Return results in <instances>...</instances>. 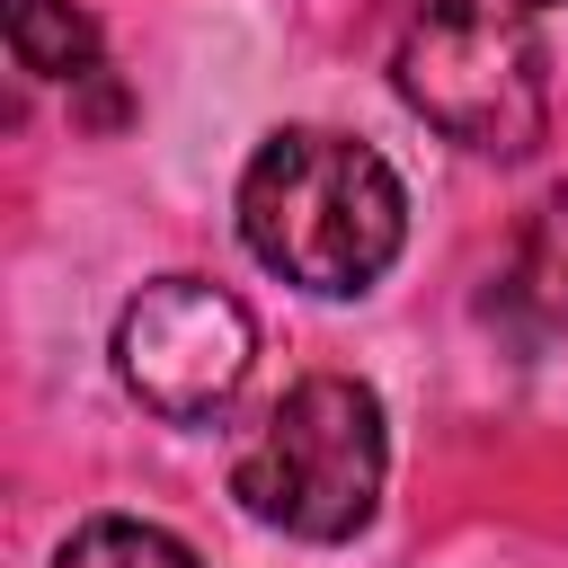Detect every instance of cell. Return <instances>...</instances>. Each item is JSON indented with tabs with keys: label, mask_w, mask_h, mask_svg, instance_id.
<instances>
[{
	"label": "cell",
	"mask_w": 568,
	"mask_h": 568,
	"mask_svg": "<svg viewBox=\"0 0 568 568\" xmlns=\"http://www.w3.org/2000/svg\"><path fill=\"white\" fill-rule=\"evenodd\" d=\"M240 240L266 275H284L302 293H364L399 257L408 204H399V178L382 151L293 124L240 178Z\"/></svg>",
	"instance_id": "1"
},
{
	"label": "cell",
	"mask_w": 568,
	"mask_h": 568,
	"mask_svg": "<svg viewBox=\"0 0 568 568\" xmlns=\"http://www.w3.org/2000/svg\"><path fill=\"white\" fill-rule=\"evenodd\" d=\"M9 53L36 80H89L98 71V27L71 0H9Z\"/></svg>",
	"instance_id": "5"
},
{
	"label": "cell",
	"mask_w": 568,
	"mask_h": 568,
	"mask_svg": "<svg viewBox=\"0 0 568 568\" xmlns=\"http://www.w3.org/2000/svg\"><path fill=\"white\" fill-rule=\"evenodd\" d=\"M53 568H195V550H186L178 532H160V524L98 515V524H80V532L62 541V559H53Z\"/></svg>",
	"instance_id": "7"
},
{
	"label": "cell",
	"mask_w": 568,
	"mask_h": 568,
	"mask_svg": "<svg viewBox=\"0 0 568 568\" xmlns=\"http://www.w3.org/2000/svg\"><path fill=\"white\" fill-rule=\"evenodd\" d=\"M515 302H524V320L532 328H568V186L524 222V240H515Z\"/></svg>",
	"instance_id": "6"
},
{
	"label": "cell",
	"mask_w": 568,
	"mask_h": 568,
	"mask_svg": "<svg viewBox=\"0 0 568 568\" xmlns=\"http://www.w3.org/2000/svg\"><path fill=\"white\" fill-rule=\"evenodd\" d=\"M399 98L462 151L524 160L550 124V71L532 9L515 0H426L399 36Z\"/></svg>",
	"instance_id": "3"
},
{
	"label": "cell",
	"mask_w": 568,
	"mask_h": 568,
	"mask_svg": "<svg viewBox=\"0 0 568 568\" xmlns=\"http://www.w3.org/2000/svg\"><path fill=\"white\" fill-rule=\"evenodd\" d=\"M248 346H257L248 311H240L222 284H204V275H160V284H142V293L124 302V320H115V373H124V390H133L142 408H160L169 426L213 417V408L240 390Z\"/></svg>",
	"instance_id": "4"
},
{
	"label": "cell",
	"mask_w": 568,
	"mask_h": 568,
	"mask_svg": "<svg viewBox=\"0 0 568 568\" xmlns=\"http://www.w3.org/2000/svg\"><path fill=\"white\" fill-rule=\"evenodd\" d=\"M515 9H541V0H515Z\"/></svg>",
	"instance_id": "8"
},
{
	"label": "cell",
	"mask_w": 568,
	"mask_h": 568,
	"mask_svg": "<svg viewBox=\"0 0 568 568\" xmlns=\"http://www.w3.org/2000/svg\"><path fill=\"white\" fill-rule=\"evenodd\" d=\"M382 399L346 373L293 382L231 462V497L293 541H355L382 506Z\"/></svg>",
	"instance_id": "2"
}]
</instances>
